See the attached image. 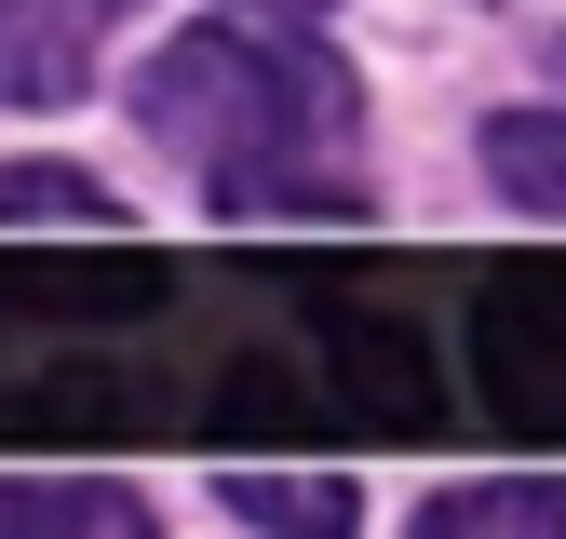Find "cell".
Returning <instances> with one entry per match:
<instances>
[{
    "instance_id": "5b68a950",
    "label": "cell",
    "mask_w": 566,
    "mask_h": 539,
    "mask_svg": "<svg viewBox=\"0 0 566 539\" xmlns=\"http://www.w3.org/2000/svg\"><path fill=\"white\" fill-rule=\"evenodd\" d=\"M54 526H82V539H149V499H122V486H0V539H54Z\"/></svg>"
},
{
    "instance_id": "8992f818",
    "label": "cell",
    "mask_w": 566,
    "mask_h": 539,
    "mask_svg": "<svg viewBox=\"0 0 566 539\" xmlns=\"http://www.w3.org/2000/svg\"><path fill=\"white\" fill-rule=\"evenodd\" d=\"M485 176H500V202H526V216H566V121H539V108L485 121Z\"/></svg>"
},
{
    "instance_id": "7a4b0ae2",
    "label": "cell",
    "mask_w": 566,
    "mask_h": 539,
    "mask_svg": "<svg viewBox=\"0 0 566 539\" xmlns=\"http://www.w3.org/2000/svg\"><path fill=\"white\" fill-rule=\"evenodd\" d=\"M472 391L513 419H566V270H513L472 324Z\"/></svg>"
},
{
    "instance_id": "ba28073f",
    "label": "cell",
    "mask_w": 566,
    "mask_h": 539,
    "mask_svg": "<svg viewBox=\"0 0 566 539\" xmlns=\"http://www.w3.org/2000/svg\"><path fill=\"white\" fill-rule=\"evenodd\" d=\"M28 216H67V230H122V202L82 189L67 162H0V230H28Z\"/></svg>"
},
{
    "instance_id": "277c9868",
    "label": "cell",
    "mask_w": 566,
    "mask_h": 539,
    "mask_svg": "<svg viewBox=\"0 0 566 539\" xmlns=\"http://www.w3.org/2000/svg\"><path fill=\"white\" fill-rule=\"evenodd\" d=\"M418 526L432 539H566V472H539V486H446Z\"/></svg>"
},
{
    "instance_id": "9c48e42d",
    "label": "cell",
    "mask_w": 566,
    "mask_h": 539,
    "mask_svg": "<svg viewBox=\"0 0 566 539\" xmlns=\"http://www.w3.org/2000/svg\"><path fill=\"white\" fill-rule=\"evenodd\" d=\"M243 14H270V28H297V14H324V0H243Z\"/></svg>"
},
{
    "instance_id": "30bf717a",
    "label": "cell",
    "mask_w": 566,
    "mask_h": 539,
    "mask_svg": "<svg viewBox=\"0 0 566 539\" xmlns=\"http://www.w3.org/2000/svg\"><path fill=\"white\" fill-rule=\"evenodd\" d=\"M553 67H566V41H553Z\"/></svg>"
},
{
    "instance_id": "3957f363",
    "label": "cell",
    "mask_w": 566,
    "mask_h": 539,
    "mask_svg": "<svg viewBox=\"0 0 566 539\" xmlns=\"http://www.w3.org/2000/svg\"><path fill=\"white\" fill-rule=\"evenodd\" d=\"M122 0H0V95L14 108H67L95 82V28Z\"/></svg>"
},
{
    "instance_id": "52a82bcc",
    "label": "cell",
    "mask_w": 566,
    "mask_h": 539,
    "mask_svg": "<svg viewBox=\"0 0 566 539\" xmlns=\"http://www.w3.org/2000/svg\"><path fill=\"white\" fill-rule=\"evenodd\" d=\"M243 526H311V539H337L350 526V486H337V472H297V486H283V472H230V486H217Z\"/></svg>"
},
{
    "instance_id": "6da1fadb",
    "label": "cell",
    "mask_w": 566,
    "mask_h": 539,
    "mask_svg": "<svg viewBox=\"0 0 566 539\" xmlns=\"http://www.w3.org/2000/svg\"><path fill=\"white\" fill-rule=\"evenodd\" d=\"M135 121L176 162H202L217 216H365V82L311 41L256 28H176L135 67Z\"/></svg>"
}]
</instances>
